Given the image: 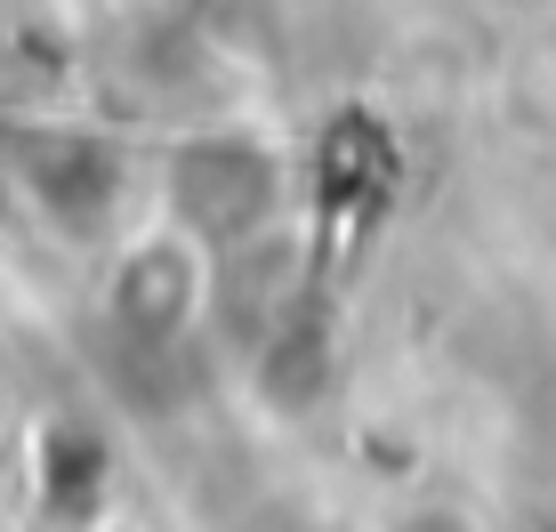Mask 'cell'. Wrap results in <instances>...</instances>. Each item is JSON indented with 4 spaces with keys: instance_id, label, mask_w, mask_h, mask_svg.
Here are the masks:
<instances>
[{
    "instance_id": "5b68a950",
    "label": "cell",
    "mask_w": 556,
    "mask_h": 532,
    "mask_svg": "<svg viewBox=\"0 0 556 532\" xmlns=\"http://www.w3.org/2000/svg\"><path fill=\"white\" fill-rule=\"evenodd\" d=\"M323 379H331V355H323V331L315 322H282L275 331V379H266V388H275V404H306V395H323Z\"/></svg>"
},
{
    "instance_id": "3957f363",
    "label": "cell",
    "mask_w": 556,
    "mask_h": 532,
    "mask_svg": "<svg viewBox=\"0 0 556 532\" xmlns=\"http://www.w3.org/2000/svg\"><path fill=\"white\" fill-rule=\"evenodd\" d=\"M218 322L235 339H266L291 322V242H226L218 275Z\"/></svg>"
},
{
    "instance_id": "7a4b0ae2",
    "label": "cell",
    "mask_w": 556,
    "mask_h": 532,
    "mask_svg": "<svg viewBox=\"0 0 556 532\" xmlns=\"http://www.w3.org/2000/svg\"><path fill=\"white\" fill-rule=\"evenodd\" d=\"M25 186H33V202H41L56 226H98L113 186H122V162H113V145L56 129V138L25 145Z\"/></svg>"
},
{
    "instance_id": "277c9868",
    "label": "cell",
    "mask_w": 556,
    "mask_h": 532,
    "mask_svg": "<svg viewBox=\"0 0 556 532\" xmlns=\"http://www.w3.org/2000/svg\"><path fill=\"white\" fill-rule=\"evenodd\" d=\"M186 299H194V275H186L178 251H138L122 266V282H113V315L138 339H169L178 315H186Z\"/></svg>"
},
{
    "instance_id": "8992f818",
    "label": "cell",
    "mask_w": 556,
    "mask_h": 532,
    "mask_svg": "<svg viewBox=\"0 0 556 532\" xmlns=\"http://www.w3.org/2000/svg\"><path fill=\"white\" fill-rule=\"evenodd\" d=\"M98 468H105V452H98V444H81L73 428H56V435H49V501H65V508H73L89 484H98Z\"/></svg>"
},
{
    "instance_id": "6da1fadb",
    "label": "cell",
    "mask_w": 556,
    "mask_h": 532,
    "mask_svg": "<svg viewBox=\"0 0 556 532\" xmlns=\"http://www.w3.org/2000/svg\"><path fill=\"white\" fill-rule=\"evenodd\" d=\"M169 211L194 226L202 242H242L275 211V162L242 138H202L169 162Z\"/></svg>"
}]
</instances>
